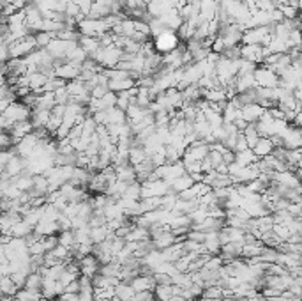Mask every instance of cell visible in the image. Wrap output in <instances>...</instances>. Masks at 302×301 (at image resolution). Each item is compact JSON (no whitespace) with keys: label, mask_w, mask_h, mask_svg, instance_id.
<instances>
[{"label":"cell","mask_w":302,"mask_h":301,"mask_svg":"<svg viewBox=\"0 0 302 301\" xmlns=\"http://www.w3.org/2000/svg\"><path fill=\"white\" fill-rule=\"evenodd\" d=\"M235 161L242 167H249V165L258 163V156L253 153V149H246V151H240V153H235Z\"/></svg>","instance_id":"24"},{"label":"cell","mask_w":302,"mask_h":301,"mask_svg":"<svg viewBox=\"0 0 302 301\" xmlns=\"http://www.w3.org/2000/svg\"><path fill=\"white\" fill-rule=\"evenodd\" d=\"M242 252H244V243H226L221 248V257L225 259L226 262L235 261V259L242 257Z\"/></svg>","instance_id":"12"},{"label":"cell","mask_w":302,"mask_h":301,"mask_svg":"<svg viewBox=\"0 0 302 301\" xmlns=\"http://www.w3.org/2000/svg\"><path fill=\"white\" fill-rule=\"evenodd\" d=\"M53 301H62V300H60V298H57V300H53Z\"/></svg>","instance_id":"41"},{"label":"cell","mask_w":302,"mask_h":301,"mask_svg":"<svg viewBox=\"0 0 302 301\" xmlns=\"http://www.w3.org/2000/svg\"><path fill=\"white\" fill-rule=\"evenodd\" d=\"M154 46L157 53L161 55L170 53V51L177 50V48L180 46V37H178V34L175 30L166 28L164 32H161V34L154 37Z\"/></svg>","instance_id":"2"},{"label":"cell","mask_w":302,"mask_h":301,"mask_svg":"<svg viewBox=\"0 0 302 301\" xmlns=\"http://www.w3.org/2000/svg\"><path fill=\"white\" fill-rule=\"evenodd\" d=\"M69 46H71V41H64V39L55 37V39L46 46V50L50 51V55L55 59V62H58V60H66Z\"/></svg>","instance_id":"7"},{"label":"cell","mask_w":302,"mask_h":301,"mask_svg":"<svg viewBox=\"0 0 302 301\" xmlns=\"http://www.w3.org/2000/svg\"><path fill=\"white\" fill-rule=\"evenodd\" d=\"M0 291H2V294H5V296H16L19 287L12 282L11 277H2V280H0Z\"/></svg>","instance_id":"28"},{"label":"cell","mask_w":302,"mask_h":301,"mask_svg":"<svg viewBox=\"0 0 302 301\" xmlns=\"http://www.w3.org/2000/svg\"><path fill=\"white\" fill-rule=\"evenodd\" d=\"M242 133H244L246 140H248L249 149L255 147V145L258 144L260 138H262V135H260V131H258V128H256V124H248V128H246L244 131H242Z\"/></svg>","instance_id":"29"},{"label":"cell","mask_w":302,"mask_h":301,"mask_svg":"<svg viewBox=\"0 0 302 301\" xmlns=\"http://www.w3.org/2000/svg\"><path fill=\"white\" fill-rule=\"evenodd\" d=\"M265 112H267V108H264L260 103H249V105L242 106V119L248 121L249 124H256L265 115Z\"/></svg>","instance_id":"8"},{"label":"cell","mask_w":302,"mask_h":301,"mask_svg":"<svg viewBox=\"0 0 302 301\" xmlns=\"http://www.w3.org/2000/svg\"><path fill=\"white\" fill-rule=\"evenodd\" d=\"M278 9H281V12H283V16H285V20H290V21L297 20L299 12H301V9L294 7V5H290V4H285V5H281V7H278Z\"/></svg>","instance_id":"32"},{"label":"cell","mask_w":302,"mask_h":301,"mask_svg":"<svg viewBox=\"0 0 302 301\" xmlns=\"http://www.w3.org/2000/svg\"><path fill=\"white\" fill-rule=\"evenodd\" d=\"M255 78L258 87H264V89H276V87H279V83H281V76H279L272 67L265 66V64L256 67Z\"/></svg>","instance_id":"5"},{"label":"cell","mask_w":302,"mask_h":301,"mask_svg":"<svg viewBox=\"0 0 302 301\" xmlns=\"http://www.w3.org/2000/svg\"><path fill=\"white\" fill-rule=\"evenodd\" d=\"M73 2H76V4L80 5V9H82L83 14L89 16L90 9H92V5H94V2H96V0H73Z\"/></svg>","instance_id":"36"},{"label":"cell","mask_w":302,"mask_h":301,"mask_svg":"<svg viewBox=\"0 0 302 301\" xmlns=\"http://www.w3.org/2000/svg\"><path fill=\"white\" fill-rule=\"evenodd\" d=\"M50 117H51V112L50 110H43V108H34L32 110V124H34L35 129H43L48 126L50 122Z\"/></svg>","instance_id":"16"},{"label":"cell","mask_w":302,"mask_h":301,"mask_svg":"<svg viewBox=\"0 0 302 301\" xmlns=\"http://www.w3.org/2000/svg\"><path fill=\"white\" fill-rule=\"evenodd\" d=\"M58 245H62V247H66V248L76 247V234H74L73 229H71V231L58 232Z\"/></svg>","instance_id":"30"},{"label":"cell","mask_w":302,"mask_h":301,"mask_svg":"<svg viewBox=\"0 0 302 301\" xmlns=\"http://www.w3.org/2000/svg\"><path fill=\"white\" fill-rule=\"evenodd\" d=\"M154 296L157 301H171V298L175 296L173 286H155Z\"/></svg>","instance_id":"27"},{"label":"cell","mask_w":302,"mask_h":301,"mask_svg":"<svg viewBox=\"0 0 302 301\" xmlns=\"http://www.w3.org/2000/svg\"><path fill=\"white\" fill-rule=\"evenodd\" d=\"M53 73L57 78H62V80H66V82H71V80L80 78V74H82V64L58 60V62H55Z\"/></svg>","instance_id":"6"},{"label":"cell","mask_w":302,"mask_h":301,"mask_svg":"<svg viewBox=\"0 0 302 301\" xmlns=\"http://www.w3.org/2000/svg\"><path fill=\"white\" fill-rule=\"evenodd\" d=\"M246 149H249V144H248V140H246L244 133H240L239 135V140H237V145H235V153L246 151Z\"/></svg>","instance_id":"37"},{"label":"cell","mask_w":302,"mask_h":301,"mask_svg":"<svg viewBox=\"0 0 302 301\" xmlns=\"http://www.w3.org/2000/svg\"><path fill=\"white\" fill-rule=\"evenodd\" d=\"M258 87L256 83V78H255V73H249V74H239L235 80V89L239 94L242 92H248V90H253Z\"/></svg>","instance_id":"15"},{"label":"cell","mask_w":302,"mask_h":301,"mask_svg":"<svg viewBox=\"0 0 302 301\" xmlns=\"http://www.w3.org/2000/svg\"><path fill=\"white\" fill-rule=\"evenodd\" d=\"M274 151H276V144L274 140L269 137H262L258 140V144L253 147V153L258 156V160H264V158L271 156V154H274Z\"/></svg>","instance_id":"10"},{"label":"cell","mask_w":302,"mask_h":301,"mask_svg":"<svg viewBox=\"0 0 302 301\" xmlns=\"http://www.w3.org/2000/svg\"><path fill=\"white\" fill-rule=\"evenodd\" d=\"M34 35H35V41H37L39 48H46L48 44L57 37V35L51 34V32H37V34H34Z\"/></svg>","instance_id":"33"},{"label":"cell","mask_w":302,"mask_h":301,"mask_svg":"<svg viewBox=\"0 0 302 301\" xmlns=\"http://www.w3.org/2000/svg\"><path fill=\"white\" fill-rule=\"evenodd\" d=\"M32 117V108L27 106L21 101H14L11 106H9L5 112H2V119H0V126L4 131H9L14 124L18 122L28 121Z\"/></svg>","instance_id":"1"},{"label":"cell","mask_w":302,"mask_h":301,"mask_svg":"<svg viewBox=\"0 0 302 301\" xmlns=\"http://www.w3.org/2000/svg\"><path fill=\"white\" fill-rule=\"evenodd\" d=\"M115 172H117V179L124 181V183H128V184L136 183V181H138L136 168H135V165H131V163H126V165H120V167H115Z\"/></svg>","instance_id":"14"},{"label":"cell","mask_w":302,"mask_h":301,"mask_svg":"<svg viewBox=\"0 0 302 301\" xmlns=\"http://www.w3.org/2000/svg\"><path fill=\"white\" fill-rule=\"evenodd\" d=\"M66 293L69 294H80V278L74 282H71L69 286H66Z\"/></svg>","instance_id":"38"},{"label":"cell","mask_w":302,"mask_h":301,"mask_svg":"<svg viewBox=\"0 0 302 301\" xmlns=\"http://www.w3.org/2000/svg\"><path fill=\"white\" fill-rule=\"evenodd\" d=\"M147 158H151V156L147 154L144 145H131V151H129V163L136 167V165L144 163Z\"/></svg>","instance_id":"21"},{"label":"cell","mask_w":302,"mask_h":301,"mask_svg":"<svg viewBox=\"0 0 302 301\" xmlns=\"http://www.w3.org/2000/svg\"><path fill=\"white\" fill-rule=\"evenodd\" d=\"M115 296L120 301H135L136 291L133 289V286L128 284V282H120L119 286L115 287Z\"/></svg>","instance_id":"19"},{"label":"cell","mask_w":302,"mask_h":301,"mask_svg":"<svg viewBox=\"0 0 302 301\" xmlns=\"http://www.w3.org/2000/svg\"><path fill=\"white\" fill-rule=\"evenodd\" d=\"M108 87H110V90H113V92L120 94V92H126V90L133 89V87H136V80H135V78H128V80H110V82H108Z\"/></svg>","instance_id":"23"},{"label":"cell","mask_w":302,"mask_h":301,"mask_svg":"<svg viewBox=\"0 0 302 301\" xmlns=\"http://www.w3.org/2000/svg\"><path fill=\"white\" fill-rule=\"evenodd\" d=\"M37 41H35V35L30 34L23 39L14 41L12 44H9V50H11V59H25L32 53L34 50H37Z\"/></svg>","instance_id":"4"},{"label":"cell","mask_w":302,"mask_h":301,"mask_svg":"<svg viewBox=\"0 0 302 301\" xmlns=\"http://www.w3.org/2000/svg\"><path fill=\"white\" fill-rule=\"evenodd\" d=\"M149 25H151V34L154 35V37L161 34V32L166 30V27H164L163 21L159 20V18H151V20H149Z\"/></svg>","instance_id":"34"},{"label":"cell","mask_w":302,"mask_h":301,"mask_svg":"<svg viewBox=\"0 0 302 301\" xmlns=\"http://www.w3.org/2000/svg\"><path fill=\"white\" fill-rule=\"evenodd\" d=\"M57 106V98H55V92H43L37 94V105L35 108H43V110H53Z\"/></svg>","instance_id":"20"},{"label":"cell","mask_w":302,"mask_h":301,"mask_svg":"<svg viewBox=\"0 0 302 301\" xmlns=\"http://www.w3.org/2000/svg\"><path fill=\"white\" fill-rule=\"evenodd\" d=\"M194 183H196V181H194L189 174H184V176H180L178 179H175L173 183H170V186L173 193H182L186 192V190H189V188H193Z\"/></svg>","instance_id":"18"},{"label":"cell","mask_w":302,"mask_h":301,"mask_svg":"<svg viewBox=\"0 0 302 301\" xmlns=\"http://www.w3.org/2000/svg\"><path fill=\"white\" fill-rule=\"evenodd\" d=\"M35 128L34 124H32V121L28 119V121H23V122H18V124H14L11 129H9V133H11L12 140H14V145L18 144L19 140H23L25 137H28L30 133H34Z\"/></svg>","instance_id":"9"},{"label":"cell","mask_w":302,"mask_h":301,"mask_svg":"<svg viewBox=\"0 0 302 301\" xmlns=\"http://www.w3.org/2000/svg\"><path fill=\"white\" fill-rule=\"evenodd\" d=\"M299 9H301V11H302V0H301V2H299Z\"/></svg>","instance_id":"40"},{"label":"cell","mask_w":302,"mask_h":301,"mask_svg":"<svg viewBox=\"0 0 302 301\" xmlns=\"http://www.w3.org/2000/svg\"><path fill=\"white\" fill-rule=\"evenodd\" d=\"M43 287H44V277H43V275H41V273H30V275H28L27 284H25V289L43 294Z\"/></svg>","instance_id":"22"},{"label":"cell","mask_w":302,"mask_h":301,"mask_svg":"<svg viewBox=\"0 0 302 301\" xmlns=\"http://www.w3.org/2000/svg\"><path fill=\"white\" fill-rule=\"evenodd\" d=\"M80 46L87 51L89 57H94L101 50V39L99 37H90V35H82L80 37Z\"/></svg>","instance_id":"17"},{"label":"cell","mask_w":302,"mask_h":301,"mask_svg":"<svg viewBox=\"0 0 302 301\" xmlns=\"http://www.w3.org/2000/svg\"><path fill=\"white\" fill-rule=\"evenodd\" d=\"M129 284H131L133 289H135L136 293H145V291H154L155 289L154 275H138V277L133 278Z\"/></svg>","instance_id":"11"},{"label":"cell","mask_w":302,"mask_h":301,"mask_svg":"<svg viewBox=\"0 0 302 301\" xmlns=\"http://www.w3.org/2000/svg\"><path fill=\"white\" fill-rule=\"evenodd\" d=\"M110 231L108 229V223L106 225H101V227H92V231H90V239H92L94 245H101L103 241H106L110 236Z\"/></svg>","instance_id":"26"},{"label":"cell","mask_w":302,"mask_h":301,"mask_svg":"<svg viewBox=\"0 0 302 301\" xmlns=\"http://www.w3.org/2000/svg\"><path fill=\"white\" fill-rule=\"evenodd\" d=\"M78 32L82 35H90V37H103L110 32V27L105 20H96V18H85L78 23Z\"/></svg>","instance_id":"3"},{"label":"cell","mask_w":302,"mask_h":301,"mask_svg":"<svg viewBox=\"0 0 302 301\" xmlns=\"http://www.w3.org/2000/svg\"><path fill=\"white\" fill-rule=\"evenodd\" d=\"M32 232H34V227H32L30 223L25 222V220H21V222H18L14 227L11 229L9 234H11L12 238H27V236H30Z\"/></svg>","instance_id":"25"},{"label":"cell","mask_w":302,"mask_h":301,"mask_svg":"<svg viewBox=\"0 0 302 301\" xmlns=\"http://www.w3.org/2000/svg\"><path fill=\"white\" fill-rule=\"evenodd\" d=\"M205 232H201V231H196V229H191L189 232H187L186 238L191 239V241H196V243H203L205 241Z\"/></svg>","instance_id":"35"},{"label":"cell","mask_w":302,"mask_h":301,"mask_svg":"<svg viewBox=\"0 0 302 301\" xmlns=\"http://www.w3.org/2000/svg\"><path fill=\"white\" fill-rule=\"evenodd\" d=\"M203 247L210 255H219L221 248H223V241H221V232H207Z\"/></svg>","instance_id":"13"},{"label":"cell","mask_w":302,"mask_h":301,"mask_svg":"<svg viewBox=\"0 0 302 301\" xmlns=\"http://www.w3.org/2000/svg\"><path fill=\"white\" fill-rule=\"evenodd\" d=\"M2 301H14V296H5V294H2Z\"/></svg>","instance_id":"39"},{"label":"cell","mask_w":302,"mask_h":301,"mask_svg":"<svg viewBox=\"0 0 302 301\" xmlns=\"http://www.w3.org/2000/svg\"><path fill=\"white\" fill-rule=\"evenodd\" d=\"M203 298H205V300H210V301H221L225 298V293H223V289L217 286L207 287V289H203Z\"/></svg>","instance_id":"31"}]
</instances>
